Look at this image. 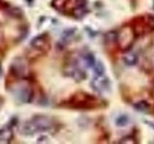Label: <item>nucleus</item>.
Wrapping results in <instances>:
<instances>
[{
    "label": "nucleus",
    "instance_id": "1",
    "mask_svg": "<svg viewBox=\"0 0 154 144\" xmlns=\"http://www.w3.org/2000/svg\"><path fill=\"white\" fill-rule=\"evenodd\" d=\"M59 107L71 110H91L103 108L105 107V104L94 95L84 91H76L65 100L61 101Z\"/></svg>",
    "mask_w": 154,
    "mask_h": 144
},
{
    "label": "nucleus",
    "instance_id": "2",
    "mask_svg": "<svg viewBox=\"0 0 154 144\" xmlns=\"http://www.w3.org/2000/svg\"><path fill=\"white\" fill-rule=\"evenodd\" d=\"M52 7L66 16L80 18L88 12L87 0H52Z\"/></svg>",
    "mask_w": 154,
    "mask_h": 144
},
{
    "label": "nucleus",
    "instance_id": "3",
    "mask_svg": "<svg viewBox=\"0 0 154 144\" xmlns=\"http://www.w3.org/2000/svg\"><path fill=\"white\" fill-rule=\"evenodd\" d=\"M51 41L47 35L40 36L33 41L32 45L27 53V60L31 62H37L45 56L50 50Z\"/></svg>",
    "mask_w": 154,
    "mask_h": 144
},
{
    "label": "nucleus",
    "instance_id": "4",
    "mask_svg": "<svg viewBox=\"0 0 154 144\" xmlns=\"http://www.w3.org/2000/svg\"><path fill=\"white\" fill-rule=\"evenodd\" d=\"M136 34H135L131 25H125L122 27L120 32L118 33L117 42L119 43L122 50L126 51L133 45Z\"/></svg>",
    "mask_w": 154,
    "mask_h": 144
},
{
    "label": "nucleus",
    "instance_id": "5",
    "mask_svg": "<svg viewBox=\"0 0 154 144\" xmlns=\"http://www.w3.org/2000/svg\"><path fill=\"white\" fill-rule=\"evenodd\" d=\"M134 109L138 110V112H146L147 110L150 109V105L146 100H140L138 102L134 103L133 105Z\"/></svg>",
    "mask_w": 154,
    "mask_h": 144
},
{
    "label": "nucleus",
    "instance_id": "6",
    "mask_svg": "<svg viewBox=\"0 0 154 144\" xmlns=\"http://www.w3.org/2000/svg\"><path fill=\"white\" fill-rule=\"evenodd\" d=\"M122 60H123L124 64L126 65L132 66V65H135L137 64L138 57H137L136 54H134V53H129V54H126L125 56H123Z\"/></svg>",
    "mask_w": 154,
    "mask_h": 144
},
{
    "label": "nucleus",
    "instance_id": "7",
    "mask_svg": "<svg viewBox=\"0 0 154 144\" xmlns=\"http://www.w3.org/2000/svg\"><path fill=\"white\" fill-rule=\"evenodd\" d=\"M94 86H95V88L96 89H98V90H102L104 88H107V86H108V80L106 79V78H103V79H98V80H95L94 82Z\"/></svg>",
    "mask_w": 154,
    "mask_h": 144
},
{
    "label": "nucleus",
    "instance_id": "8",
    "mask_svg": "<svg viewBox=\"0 0 154 144\" xmlns=\"http://www.w3.org/2000/svg\"><path fill=\"white\" fill-rule=\"evenodd\" d=\"M128 116L127 115H120V116L118 117L117 121H116V123H117L118 126L119 127H123V126H126L127 123H128Z\"/></svg>",
    "mask_w": 154,
    "mask_h": 144
},
{
    "label": "nucleus",
    "instance_id": "9",
    "mask_svg": "<svg viewBox=\"0 0 154 144\" xmlns=\"http://www.w3.org/2000/svg\"><path fill=\"white\" fill-rule=\"evenodd\" d=\"M119 142H120V143H137L136 139H135L134 137H132L131 136L123 137Z\"/></svg>",
    "mask_w": 154,
    "mask_h": 144
},
{
    "label": "nucleus",
    "instance_id": "10",
    "mask_svg": "<svg viewBox=\"0 0 154 144\" xmlns=\"http://www.w3.org/2000/svg\"><path fill=\"white\" fill-rule=\"evenodd\" d=\"M95 70H96V72H97L98 74H102V73H103L104 67H103V65H102V64H101V62H98V64H96Z\"/></svg>",
    "mask_w": 154,
    "mask_h": 144
},
{
    "label": "nucleus",
    "instance_id": "11",
    "mask_svg": "<svg viewBox=\"0 0 154 144\" xmlns=\"http://www.w3.org/2000/svg\"><path fill=\"white\" fill-rule=\"evenodd\" d=\"M144 123L147 124L150 128L154 129V122H152V121H148V120H146V121H144Z\"/></svg>",
    "mask_w": 154,
    "mask_h": 144
}]
</instances>
